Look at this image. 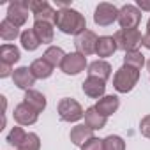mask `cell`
Listing matches in <instances>:
<instances>
[{
	"label": "cell",
	"mask_w": 150,
	"mask_h": 150,
	"mask_svg": "<svg viewBox=\"0 0 150 150\" xmlns=\"http://www.w3.org/2000/svg\"><path fill=\"white\" fill-rule=\"evenodd\" d=\"M55 25H57V28H60V32L69 34V35H80L81 32L87 30V21H85L83 14L71 7L57 11Z\"/></svg>",
	"instance_id": "cell-1"
},
{
	"label": "cell",
	"mask_w": 150,
	"mask_h": 150,
	"mask_svg": "<svg viewBox=\"0 0 150 150\" xmlns=\"http://www.w3.org/2000/svg\"><path fill=\"white\" fill-rule=\"evenodd\" d=\"M139 80V71L129 65H122L117 72H115V78H113V87L117 92L120 94H127L134 88V85Z\"/></svg>",
	"instance_id": "cell-2"
},
{
	"label": "cell",
	"mask_w": 150,
	"mask_h": 150,
	"mask_svg": "<svg viewBox=\"0 0 150 150\" xmlns=\"http://www.w3.org/2000/svg\"><path fill=\"white\" fill-rule=\"evenodd\" d=\"M115 42H117V48L122 50V51H134L138 50L139 44H143V35L138 28H132V30H118L115 35H113Z\"/></svg>",
	"instance_id": "cell-3"
},
{
	"label": "cell",
	"mask_w": 150,
	"mask_h": 150,
	"mask_svg": "<svg viewBox=\"0 0 150 150\" xmlns=\"http://www.w3.org/2000/svg\"><path fill=\"white\" fill-rule=\"evenodd\" d=\"M58 115L64 122H78L85 117V111L78 101L71 97H64L58 103Z\"/></svg>",
	"instance_id": "cell-4"
},
{
	"label": "cell",
	"mask_w": 150,
	"mask_h": 150,
	"mask_svg": "<svg viewBox=\"0 0 150 150\" xmlns=\"http://www.w3.org/2000/svg\"><path fill=\"white\" fill-rule=\"evenodd\" d=\"M141 21V11L132 6V4H127L124 6L120 11H118V23L122 27V30H132V28H138Z\"/></svg>",
	"instance_id": "cell-5"
},
{
	"label": "cell",
	"mask_w": 150,
	"mask_h": 150,
	"mask_svg": "<svg viewBox=\"0 0 150 150\" xmlns=\"http://www.w3.org/2000/svg\"><path fill=\"white\" fill-rule=\"evenodd\" d=\"M118 11L113 4H108V2H103L96 7V13H94V21L99 25V27H108L111 25L113 21H118Z\"/></svg>",
	"instance_id": "cell-6"
},
{
	"label": "cell",
	"mask_w": 150,
	"mask_h": 150,
	"mask_svg": "<svg viewBox=\"0 0 150 150\" xmlns=\"http://www.w3.org/2000/svg\"><path fill=\"white\" fill-rule=\"evenodd\" d=\"M85 67H87V57L85 55H81V53H69V55H65V58H64V62H62V65H60V69H62V72H65V74H80L81 71H85Z\"/></svg>",
	"instance_id": "cell-7"
},
{
	"label": "cell",
	"mask_w": 150,
	"mask_h": 150,
	"mask_svg": "<svg viewBox=\"0 0 150 150\" xmlns=\"http://www.w3.org/2000/svg\"><path fill=\"white\" fill-rule=\"evenodd\" d=\"M28 7H27V2H23V0H16V2H11L9 7H7V20L16 25L18 28L21 25L27 23L28 20Z\"/></svg>",
	"instance_id": "cell-8"
},
{
	"label": "cell",
	"mask_w": 150,
	"mask_h": 150,
	"mask_svg": "<svg viewBox=\"0 0 150 150\" xmlns=\"http://www.w3.org/2000/svg\"><path fill=\"white\" fill-rule=\"evenodd\" d=\"M97 41H99V37H97L92 30H85V32H81L80 35H76V39H74V46H76L78 53H81V55L87 57V55L96 53Z\"/></svg>",
	"instance_id": "cell-9"
},
{
	"label": "cell",
	"mask_w": 150,
	"mask_h": 150,
	"mask_svg": "<svg viewBox=\"0 0 150 150\" xmlns=\"http://www.w3.org/2000/svg\"><path fill=\"white\" fill-rule=\"evenodd\" d=\"M13 115H14V120L20 125H32V124L37 122V117H39V113L34 108H30L27 103H20L14 108V113Z\"/></svg>",
	"instance_id": "cell-10"
},
{
	"label": "cell",
	"mask_w": 150,
	"mask_h": 150,
	"mask_svg": "<svg viewBox=\"0 0 150 150\" xmlns=\"http://www.w3.org/2000/svg\"><path fill=\"white\" fill-rule=\"evenodd\" d=\"M13 81L18 88L21 90H30L32 85L35 83V76L32 74L30 67H18L13 72Z\"/></svg>",
	"instance_id": "cell-11"
},
{
	"label": "cell",
	"mask_w": 150,
	"mask_h": 150,
	"mask_svg": "<svg viewBox=\"0 0 150 150\" xmlns=\"http://www.w3.org/2000/svg\"><path fill=\"white\" fill-rule=\"evenodd\" d=\"M83 92L92 99H101V97H104V92H106V81L88 76L83 81Z\"/></svg>",
	"instance_id": "cell-12"
},
{
	"label": "cell",
	"mask_w": 150,
	"mask_h": 150,
	"mask_svg": "<svg viewBox=\"0 0 150 150\" xmlns=\"http://www.w3.org/2000/svg\"><path fill=\"white\" fill-rule=\"evenodd\" d=\"M118 106H120V101H118L117 96H104V97H101V99L97 101L96 110H97L103 117L108 118L110 115H113V113L118 110Z\"/></svg>",
	"instance_id": "cell-13"
},
{
	"label": "cell",
	"mask_w": 150,
	"mask_h": 150,
	"mask_svg": "<svg viewBox=\"0 0 150 150\" xmlns=\"http://www.w3.org/2000/svg\"><path fill=\"white\" fill-rule=\"evenodd\" d=\"M88 76L92 78H99L103 81H106L110 76H111V65L104 60H96L92 64H88Z\"/></svg>",
	"instance_id": "cell-14"
},
{
	"label": "cell",
	"mask_w": 150,
	"mask_h": 150,
	"mask_svg": "<svg viewBox=\"0 0 150 150\" xmlns=\"http://www.w3.org/2000/svg\"><path fill=\"white\" fill-rule=\"evenodd\" d=\"M30 71L32 74L35 76V80H46L51 76V72H53V65L50 62H46L44 58H37L30 64Z\"/></svg>",
	"instance_id": "cell-15"
},
{
	"label": "cell",
	"mask_w": 150,
	"mask_h": 150,
	"mask_svg": "<svg viewBox=\"0 0 150 150\" xmlns=\"http://www.w3.org/2000/svg\"><path fill=\"white\" fill-rule=\"evenodd\" d=\"M117 50H118V48H117V42H115L113 37H110V35H103V37H99L97 46H96V53H97V57H103V58L111 57Z\"/></svg>",
	"instance_id": "cell-16"
},
{
	"label": "cell",
	"mask_w": 150,
	"mask_h": 150,
	"mask_svg": "<svg viewBox=\"0 0 150 150\" xmlns=\"http://www.w3.org/2000/svg\"><path fill=\"white\" fill-rule=\"evenodd\" d=\"M90 138H94V131L87 125H76L71 131V141L76 146H83Z\"/></svg>",
	"instance_id": "cell-17"
},
{
	"label": "cell",
	"mask_w": 150,
	"mask_h": 150,
	"mask_svg": "<svg viewBox=\"0 0 150 150\" xmlns=\"http://www.w3.org/2000/svg\"><path fill=\"white\" fill-rule=\"evenodd\" d=\"M85 125L90 127L92 131L103 129V127L106 125V117H103V115L96 110V106H92V108H88V110L85 111Z\"/></svg>",
	"instance_id": "cell-18"
},
{
	"label": "cell",
	"mask_w": 150,
	"mask_h": 150,
	"mask_svg": "<svg viewBox=\"0 0 150 150\" xmlns=\"http://www.w3.org/2000/svg\"><path fill=\"white\" fill-rule=\"evenodd\" d=\"M53 23H48V21H35L34 23V32L37 34L39 41L42 44H50L53 42Z\"/></svg>",
	"instance_id": "cell-19"
},
{
	"label": "cell",
	"mask_w": 150,
	"mask_h": 150,
	"mask_svg": "<svg viewBox=\"0 0 150 150\" xmlns=\"http://www.w3.org/2000/svg\"><path fill=\"white\" fill-rule=\"evenodd\" d=\"M23 103H27L30 108H34L37 113H41L44 108H46V97L41 94V92H37V90H27L25 92V97H23Z\"/></svg>",
	"instance_id": "cell-20"
},
{
	"label": "cell",
	"mask_w": 150,
	"mask_h": 150,
	"mask_svg": "<svg viewBox=\"0 0 150 150\" xmlns=\"http://www.w3.org/2000/svg\"><path fill=\"white\" fill-rule=\"evenodd\" d=\"M20 60V50L14 44H2L0 48V64L13 65Z\"/></svg>",
	"instance_id": "cell-21"
},
{
	"label": "cell",
	"mask_w": 150,
	"mask_h": 150,
	"mask_svg": "<svg viewBox=\"0 0 150 150\" xmlns=\"http://www.w3.org/2000/svg\"><path fill=\"white\" fill-rule=\"evenodd\" d=\"M20 41H21V46H23L27 51H35V50L39 48V44H41V41H39L37 34L34 32V28H27L25 32H21Z\"/></svg>",
	"instance_id": "cell-22"
},
{
	"label": "cell",
	"mask_w": 150,
	"mask_h": 150,
	"mask_svg": "<svg viewBox=\"0 0 150 150\" xmlns=\"http://www.w3.org/2000/svg\"><path fill=\"white\" fill-rule=\"evenodd\" d=\"M0 37H2L4 41H14L16 37H21L20 34V28L16 25H13L7 18L0 23Z\"/></svg>",
	"instance_id": "cell-23"
},
{
	"label": "cell",
	"mask_w": 150,
	"mask_h": 150,
	"mask_svg": "<svg viewBox=\"0 0 150 150\" xmlns=\"http://www.w3.org/2000/svg\"><path fill=\"white\" fill-rule=\"evenodd\" d=\"M46 62H50L53 67H57V65H62V62H64V58H65V53H64V50L62 48H58V46H50L46 51H44V57H42Z\"/></svg>",
	"instance_id": "cell-24"
},
{
	"label": "cell",
	"mask_w": 150,
	"mask_h": 150,
	"mask_svg": "<svg viewBox=\"0 0 150 150\" xmlns=\"http://www.w3.org/2000/svg\"><path fill=\"white\" fill-rule=\"evenodd\" d=\"M145 64V57L141 51L134 50V51H127L125 57H124V65H129V67H134V69H141Z\"/></svg>",
	"instance_id": "cell-25"
},
{
	"label": "cell",
	"mask_w": 150,
	"mask_h": 150,
	"mask_svg": "<svg viewBox=\"0 0 150 150\" xmlns=\"http://www.w3.org/2000/svg\"><path fill=\"white\" fill-rule=\"evenodd\" d=\"M103 150H125V141L120 136L110 134L103 139Z\"/></svg>",
	"instance_id": "cell-26"
},
{
	"label": "cell",
	"mask_w": 150,
	"mask_h": 150,
	"mask_svg": "<svg viewBox=\"0 0 150 150\" xmlns=\"http://www.w3.org/2000/svg\"><path fill=\"white\" fill-rule=\"evenodd\" d=\"M27 136H28V134H27L21 127H13L11 132H9V136H7V141H9L13 146L20 148V146L23 145V141L27 139Z\"/></svg>",
	"instance_id": "cell-27"
},
{
	"label": "cell",
	"mask_w": 150,
	"mask_h": 150,
	"mask_svg": "<svg viewBox=\"0 0 150 150\" xmlns=\"http://www.w3.org/2000/svg\"><path fill=\"white\" fill-rule=\"evenodd\" d=\"M41 148V139L35 132H28L27 139L23 141V145L18 148V150H39Z\"/></svg>",
	"instance_id": "cell-28"
},
{
	"label": "cell",
	"mask_w": 150,
	"mask_h": 150,
	"mask_svg": "<svg viewBox=\"0 0 150 150\" xmlns=\"http://www.w3.org/2000/svg\"><path fill=\"white\" fill-rule=\"evenodd\" d=\"M27 7L32 11V14H37V13L44 11L46 7H50V4L46 2V0H28V2H27Z\"/></svg>",
	"instance_id": "cell-29"
},
{
	"label": "cell",
	"mask_w": 150,
	"mask_h": 150,
	"mask_svg": "<svg viewBox=\"0 0 150 150\" xmlns=\"http://www.w3.org/2000/svg\"><path fill=\"white\" fill-rule=\"evenodd\" d=\"M81 150H103V139H99V138H90L83 146H81Z\"/></svg>",
	"instance_id": "cell-30"
},
{
	"label": "cell",
	"mask_w": 150,
	"mask_h": 150,
	"mask_svg": "<svg viewBox=\"0 0 150 150\" xmlns=\"http://www.w3.org/2000/svg\"><path fill=\"white\" fill-rule=\"evenodd\" d=\"M139 132L145 138H150V115H146V117L141 118V122H139Z\"/></svg>",
	"instance_id": "cell-31"
},
{
	"label": "cell",
	"mask_w": 150,
	"mask_h": 150,
	"mask_svg": "<svg viewBox=\"0 0 150 150\" xmlns=\"http://www.w3.org/2000/svg\"><path fill=\"white\" fill-rule=\"evenodd\" d=\"M13 65H7V64H0V78H7V76H13Z\"/></svg>",
	"instance_id": "cell-32"
},
{
	"label": "cell",
	"mask_w": 150,
	"mask_h": 150,
	"mask_svg": "<svg viewBox=\"0 0 150 150\" xmlns=\"http://www.w3.org/2000/svg\"><path fill=\"white\" fill-rule=\"evenodd\" d=\"M138 7L141 11H150V2H143V0H138Z\"/></svg>",
	"instance_id": "cell-33"
},
{
	"label": "cell",
	"mask_w": 150,
	"mask_h": 150,
	"mask_svg": "<svg viewBox=\"0 0 150 150\" xmlns=\"http://www.w3.org/2000/svg\"><path fill=\"white\" fill-rule=\"evenodd\" d=\"M143 46H145L146 50H150V34H145V35H143Z\"/></svg>",
	"instance_id": "cell-34"
},
{
	"label": "cell",
	"mask_w": 150,
	"mask_h": 150,
	"mask_svg": "<svg viewBox=\"0 0 150 150\" xmlns=\"http://www.w3.org/2000/svg\"><path fill=\"white\" fill-rule=\"evenodd\" d=\"M146 34H150V20H148V23H146Z\"/></svg>",
	"instance_id": "cell-35"
},
{
	"label": "cell",
	"mask_w": 150,
	"mask_h": 150,
	"mask_svg": "<svg viewBox=\"0 0 150 150\" xmlns=\"http://www.w3.org/2000/svg\"><path fill=\"white\" fill-rule=\"evenodd\" d=\"M146 65H148V71H150V60H148V62H146Z\"/></svg>",
	"instance_id": "cell-36"
}]
</instances>
